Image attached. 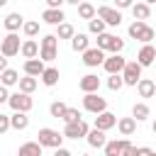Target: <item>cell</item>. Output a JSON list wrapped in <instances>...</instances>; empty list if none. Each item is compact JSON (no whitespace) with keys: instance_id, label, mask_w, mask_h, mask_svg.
<instances>
[{"instance_id":"cell-29","label":"cell","mask_w":156,"mask_h":156,"mask_svg":"<svg viewBox=\"0 0 156 156\" xmlns=\"http://www.w3.org/2000/svg\"><path fill=\"white\" fill-rule=\"evenodd\" d=\"M58 29H56V37L58 39H71L73 34H76V29H73V24L71 22H61V24H56Z\"/></svg>"},{"instance_id":"cell-20","label":"cell","mask_w":156,"mask_h":156,"mask_svg":"<svg viewBox=\"0 0 156 156\" xmlns=\"http://www.w3.org/2000/svg\"><path fill=\"white\" fill-rule=\"evenodd\" d=\"M88 46H90V39H88V34L78 32V34H73V37H71V49H73L76 54H78V51L83 54V51H85Z\"/></svg>"},{"instance_id":"cell-45","label":"cell","mask_w":156,"mask_h":156,"mask_svg":"<svg viewBox=\"0 0 156 156\" xmlns=\"http://www.w3.org/2000/svg\"><path fill=\"white\" fill-rule=\"evenodd\" d=\"M63 2H66V0H46V5H49V7H61Z\"/></svg>"},{"instance_id":"cell-4","label":"cell","mask_w":156,"mask_h":156,"mask_svg":"<svg viewBox=\"0 0 156 156\" xmlns=\"http://www.w3.org/2000/svg\"><path fill=\"white\" fill-rule=\"evenodd\" d=\"M83 110H85V112L98 115V112L107 110V100H105V98H100V95H98V90H95V93H85V98H83Z\"/></svg>"},{"instance_id":"cell-25","label":"cell","mask_w":156,"mask_h":156,"mask_svg":"<svg viewBox=\"0 0 156 156\" xmlns=\"http://www.w3.org/2000/svg\"><path fill=\"white\" fill-rule=\"evenodd\" d=\"M132 15H134V20H149V15H151L149 2H134L132 5Z\"/></svg>"},{"instance_id":"cell-27","label":"cell","mask_w":156,"mask_h":156,"mask_svg":"<svg viewBox=\"0 0 156 156\" xmlns=\"http://www.w3.org/2000/svg\"><path fill=\"white\" fill-rule=\"evenodd\" d=\"M17 85H20V90H24V93H29V95H32V93L37 90V76L24 73V78H20V83H17Z\"/></svg>"},{"instance_id":"cell-52","label":"cell","mask_w":156,"mask_h":156,"mask_svg":"<svg viewBox=\"0 0 156 156\" xmlns=\"http://www.w3.org/2000/svg\"><path fill=\"white\" fill-rule=\"evenodd\" d=\"M2 5H7V0H0V7H2Z\"/></svg>"},{"instance_id":"cell-40","label":"cell","mask_w":156,"mask_h":156,"mask_svg":"<svg viewBox=\"0 0 156 156\" xmlns=\"http://www.w3.org/2000/svg\"><path fill=\"white\" fill-rule=\"evenodd\" d=\"M63 122H73V119H80V112L76 110V107H68L66 112H63V117H61Z\"/></svg>"},{"instance_id":"cell-6","label":"cell","mask_w":156,"mask_h":156,"mask_svg":"<svg viewBox=\"0 0 156 156\" xmlns=\"http://www.w3.org/2000/svg\"><path fill=\"white\" fill-rule=\"evenodd\" d=\"M20 37H17V32H7V37L0 41V54H5L7 58L10 56H17L20 54Z\"/></svg>"},{"instance_id":"cell-7","label":"cell","mask_w":156,"mask_h":156,"mask_svg":"<svg viewBox=\"0 0 156 156\" xmlns=\"http://www.w3.org/2000/svg\"><path fill=\"white\" fill-rule=\"evenodd\" d=\"M98 17H102L110 27H119V24H122V12H119V7L100 5V7H98Z\"/></svg>"},{"instance_id":"cell-51","label":"cell","mask_w":156,"mask_h":156,"mask_svg":"<svg viewBox=\"0 0 156 156\" xmlns=\"http://www.w3.org/2000/svg\"><path fill=\"white\" fill-rule=\"evenodd\" d=\"M144 2H149V5H154V2H156V0H144Z\"/></svg>"},{"instance_id":"cell-39","label":"cell","mask_w":156,"mask_h":156,"mask_svg":"<svg viewBox=\"0 0 156 156\" xmlns=\"http://www.w3.org/2000/svg\"><path fill=\"white\" fill-rule=\"evenodd\" d=\"M39 46H58V37L56 34H44Z\"/></svg>"},{"instance_id":"cell-49","label":"cell","mask_w":156,"mask_h":156,"mask_svg":"<svg viewBox=\"0 0 156 156\" xmlns=\"http://www.w3.org/2000/svg\"><path fill=\"white\" fill-rule=\"evenodd\" d=\"M66 2H71V5H78V2H80V0H66Z\"/></svg>"},{"instance_id":"cell-12","label":"cell","mask_w":156,"mask_h":156,"mask_svg":"<svg viewBox=\"0 0 156 156\" xmlns=\"http://www.w3.org/2000/svg\"><path fill=\"white\" fill-rule=\"evenodd\" d=\"M22 68H24V73H29V76H37V78H39V76L44 73V68H46V66H44V58H41V56H39V58L34 56V58H27Z\"/></svg>"},{"instance_id":"cell-13","label":"cell","mask_w":156,"mask_h":156,"mask_svg":"<svg viewBox=\"0 0 156 156\" xmlns=\"http://www.w3.org/2000/svg\"><path fill=\"white\" fill-rule=\"evenodd\" d=\"M78 88H80L83 93H95V90L100 88V78H98L95 73H85V76L78 80Z\"/></svg>"},{"instance_id":"cell-1","label":"cell","mask_w":156,"mask_h":156,"mask_svg":"<svg viewBox=\"0 0 156 156\" xmlns=\"http://www.w3.org/2000/svg\"><path fill=\"white\" fill-rule=\"evenodd\" d=\"M88 132H90V127H88V122L83 117L73 119V122H66V127H63V136L66 139H83Z\"/></svg>"},{"instance_id":"cell-44","label":"cell","mask_w":156,"mask_h":156,"mask_svg":"<svg viewBox=\"0 0 156 156\" xmlns=\"http://www.w3.org/2000/svg\"><path fill=\"white\" fill-rule=\"evenodd\" d=\"M132 5H134V0H115V7H119V10L132 7Z\"/></svg>"},{"instance_id":"cell-37","label":"cell","mask_w":156,"mask_h":156,"mask_svg":"<svg viewBox=\"0 0 156 156\" xmlns=\"http://www.w3.org/2000/svg\"><path fill=\"white\" fill-rule=\"evenodd\" d=\"M122 49H124V39L112 37V41H110V49H107V51H112V54H122Z\"/></svg>"},{"instance_id":"cell-34","label":"cell","mask_w":156,"mask_h":156,"mask_svg":"<svg viewBox=\"0 0 156 156\" xmlns=\"http://www.w3.org/2000/svg\"><path fill=\"white\" fill-rule=\"evenodd\" d=\"M122 85H124L122 73H110V78H107V88H110V90H122Z\"/></svg>"},{"instance_id":"cell-9","label":"cell","mask_w":156,"mask_h":156,"mask_svg":"<svg viewBox=\"0 0 156 156\" xmlns=\"http://www.w3.org/2000/svg\"><path fill=\"white\" fill-rule=\"evenodd\" d=\"M124 63H127V58H124L122 54H112V56H105V61H102V68H105L107 73H122Z\"/></svg>"},{"instance_id":"cell-11","label":"cell","mask_w":156,"mask_h":156,"mask_svg":"<svg viewBox=\"0 0 156 156\" xmlns=\"http://www.w3.org/2000/svg\"><path fill=\"white\" fill-rule=\"evenodd\" d=\"M41 20H44L46 24H61V22L66 20V15H63L61 7H46V10L41 12Z\"/></svg>"},{"instance_id":"cell-35","label":"cell","mask_w":156,"mask_h":156,"mask_svg":"<svg viewBox=\"0 0 156 156\" xmlns=\"http://www.w3.org/2000/svg\"><path fill=\"white\" fill-rule=\"evenodd\" d=\"M22 32H24L27 37H37V34H39V22H24V24H22Z\"/></svg>"},{"instance_id":"cell-50","label":"cell","mask_w":156,"mask_h":156,"mask_svg":"<svg viewBox=\"0 0 156 156\" xmlns=\"http://www.w3.org/2000/svg\"><path fill=\"white\" fill-rule=\"evenodd\" d=\"M151 129H154V134H156V119H154V124H151Z\"/></svg>"},{"instance_id":"cell-31","label":"cell","mask_w":156,"mask_h":156,"mask_svg":"<svg viewBox=\"0 0 156 156\" xmlns=\"http://www.w3.org/2000/svg\"><path fill=\"white\" fill-rule=\"evenodd\" d=\"M144 29H146V22H144V20H134V22L129 24V29H127V32H129V37H132V39H139Z\"/></svg>"},{"instance_id":"cell-17","label":"cell","mask_w":156,"mask_h":156,"mask_svg":"<svg viewBox=\"0 0 156 156\" xmlns=\"http://www.w3.org/2000/svg\"><path fill=\"white\" fill-rule=\"evenodd\" d=\"M136 90H139L141 98H154V93H156V80H151V78H139Z\"/></svg>"},{"instance_id":"cell-26","label":"cell","mask_w":156,"mask_h":156,"mask_svg":"<svg viewBox=\"0 0 156 156\" xmlns=\"http://www.w3.org/2000/svg\"><path fill=\"white\" fill-rule=\"evenodd\" d=\"M149 115H151V110H149L146 102H134V107H132V117H134L136 122H144Z\"/></svg>"},{"instance_id":"cell-36","label":"cell","mask_w":156,"mask_h":156,"mask_svg":"<svg viewBox=\"0 0 156 156\" xmlns=\"http://www.w3.org/2000/svg\"><path fill=\"white\" fill-rule=\"evenodd\" d=\"M112 37H115V34H107V32H100V34H98V46L107 51V49H110V41H112Z\"/></svg>"},{"instance_id":"cell-30","label":"cell","mask_w":156,"mask_h":156,"mask_svg":"<svg viewBox=\"0 0 156 156\" xmlns=\"http://www.w3.org/2000/svg\"><path fill=\"white\" fill-rule=\"evenodd\" d=\"M105 27H107V22L102 20V17H93V20H88V29L93 32V34H100V32H105Z\"/></svg>"},{"instance_id":"cell-19","label":"cell","mask_w":156,"mask_h":156,"mask_svg":"<svg viewBox=\"0 0 156 156\" xmlns=\"http://www.w3.org/2000/svg\"><path fill=\"white\" fill-rule=\"evenodd\" d=\"M117 129H119L122 136H132L136 132V119L134 117H122V119H117Z\"/></svg>"},{"instance_id":"cell-42","label":"cell","mask_w":156,"mask_h":156,"mask_svg":"<svg viewBox=\"0 0 156 156\" xmlns=\"http://www.w3.org/2000/svg\"><path fill=\"white\" fill-rule=\"evenodd\" d=\"M7 129H12V124H10V115H2V112H0V134H5Z\"/></svg>"},{"instance_id":"cell-48","label":"cell","mask_w":156,"mask_h":156,"mask_svg":"<svg viewBox=\"0 0 156 156\" xmlns=\"http://www.w3.org/2000/svg\"><path fill=\"white\" fill-rule=\"evenodd\" d=\"M56 156H68V149H63V146H56Z\"/></svg>"},{"instance_id":"cell-33","label":"cell","mask_w":156,"mask_h":156,"mask_svg":"<svg viewBox=\"0 0 156 156\" xmlns=\"http://www.w3.org/2000/svg\"><path fill=\"white\" fill-rule=\"evenodd\" d=\"M39 56L44 61H54L58 56V46H39Z\"/></svg>"},{"instance_id":"cell-15","label":"cell","mask_w":156,"mask_h":156,"mask_svg":"<svg viewBox=\"0 0 156 156\" xmlns=\"http://www.w3.org/2000/svg\"><path fill=\"white\" fill-rule=\"evenodd\" d=\"M154 58H156V49H154V46H151V41H149V44H144V46L139 49L136 61H139L141 66H151V63H154Z\"/></svg>"},{"instance_id":"cell-18","label":"cell","mask_w":156,"mask_h":156,"mask_svg":"<svg viewBox=\"0 0 156 156\" xmlns=\"http://www.w3.org/2000/svg\"><path fill=\"white\" fill-rule=\"evenodd\" d=\"M10 124H12V129H17V132L27 129V127H29V117H27V112L15 110V115H10Z\"/></svg>"},{"instance_id":"cell-3","label":"cell","mask_w":156,"mask_h":156,"mask_svg":"<svg viewBox=\"0 0 156 156\" xmlns=\"http://www.w3.org/2000/svg\"><path fill=\"white\" fill-rule=\"evenodd\" d=\"M7 105H10L12 110H22V112H29V110L34 107V100L29 98V93L20 90V93H10V100H7Z\"/></svg>"},{"instance_id":"cell-24","label":"cell","mask_w":156,"mask_h":156,"mask_svg":"<svg viewBox=\"0 0 156 156\" xmlns=\"http://www.w3.org/2000/svg\"><path fill=\"white\" fill-rule=\"evenodd\" d=\"M41 149L44 146L39 141H27L20 146V156H41Z\"/></svg>"},{"instance_id":"cell-23","label":"cell","mask_w":156,"mask_h":156,"mask_svg":"<svg viewBox=\"0 0 156 156\" xmlns=\"http://www.w3.org/2000/svg\"><path fill=\"white\" fill-rule=\"evenodd\" d=\"M0 83L2 85H17L20 83V73L15 71V68H5V71H0Z\"/></svg>"},{"instance_id":"cell-43","label":"cell","mask_w":156,"mask_h":156,"mask_svg":"<svg viewBox=\"0 0 156 156\" xmlns=\"http://www.w3.org/2000/svg\"><path fill=\"white\" fill-rule=\"evenodd\" d=\"M7 100H10V93H7V85H2V83H0V105H2V102H7Z\"/></svg>"},{"instance_id":"cell-32","label":"cell","mask_w":156,"mask_h":156,"mask_svg":"<svg viewBox=\"0 0 156 156\" xmlns=\"http://www.w3.org/2000/svg\"><path fill=\"white\" fill-rule=\"evenodd\" d=\"M66 110H68V105H66V102H61V100H54V102L49 105V112H51V117H56V119H61Z\"/></svg>"},{"instance_id":"cell-5","label":"cell","mask_w":156,"mask_h":156,"mask_svg":"<svg viewBox=\"0 0 156 156\" xmlns=\"http://www.w3.org/2000/svg\"><path fill=\"white\" fill-rule=\"evenodd\" d=\"M141 63L139 61H127L124 68H122V78H124V85H136L139 78H141Z\"/></svg>"},{"instance_id":"cell-22","label":"cell","mask_w":156,"mask_h":156,"mask_svg":"<svg viewBox=\"0 0 156 156\" xmlns=\"http://www.w3.org/2000/svg\"><path fill=\"white\" fill-rule=\"evenodd\" d=\"M39 78H41V83H44L46 88H54L61 76H58V68H51V66H49V68H44V73H41Z\"/></svg>"},{"instance_id":"cell-2","label":"cell","mask_w":156,"mask_h":156,"mask_svg":"<svg viewBox=\"0 0 156 156\" xmlns=\"http://www.w3.org/2000/svg\"><path fill=\"white\" fill-rule=\"evenodd\" d=\"M37 136H39L37 141H39V144H41L44 149H46V146H49V149H56V146H61V141L66 139L63 134H58L56 129H49V127L39 129V134H37Z\"/></svg>"},{"instance_id":"cell-21","label":"cell","mask_w":156,"mask_h":156,"mask_svg":"<svg viewBox=\"0 0 156 156\" xmlns=\"http://www.w3.org/2000/svg\"><path fill=\"white\" fill-rule=\"evenodd\" d=\"M20 54L24 56V58H34V56H39V44L29 37L27 41H22V46H20Z\"/></svg>"},{"instance_id":"cell-46","label":"cell","mask_w":156,"mask_h":156,"mask_svg":"<svg viewBox=\"0 0 156 156\" xmlns=\"http://www.w3.org/2000/svg\"><path fill=\"white\" fill-rule=\"evenodd\" d=\"M5 68H7V56L0 54V71H5Z\"/></svg>"},{"instance_id":"cell-28","label":"cell","mask_w":156,"mask_h":156,"mask_svg":"<svg viewBox=\"0 0 156 156\" xmlns=\"http://www.w3.org/2000/svg\"><path fill=\"white\" fill-rule=\"evenodd\" d=\"M95 15H98L95 5H90V2H78V17H80V20H93Z\"/></svg>"},{"instance_id":"cell-47","label":"cell","mask_w":156,"mask_h":156,"mask_svg":"<svg viewBox=\"0 0 156 156\" xmlns=\"http://www.w3.org/2000/svg\"><path fill=\"white\" fill-rule=\"evenodd\" d=\"M136 154H154V149H149V146H139Z\"/></svg>"},{"instance_id":"cell-8","label":"cell","mask_w":156,"mask_h":156,"mask_svg":"<svg viewBox=\"0 0 156 156\" xmlns=\"http://www.w3.org/2000/svg\"><path fill=\"white\" fill-rule=\"evenodd\" d=\"M102 61H105V49H100V46H88V49L83 51V63H85L88 68L102 66Z\"/></svg>"},{"instance_id":"cell-10","label":"cell","mask_w":156,"mask_h":156,"mask_svg":"<svg viewBox=\"0 0 156 156\" xmlns=\"http://www.w3.org/2000/svg\"><path fill=\"white\" fill-rule=\"evenodd\" d=\"M95 127L98 129H112V127H117V115H112V112H107V110H102V112H98V117H95Z\"/></svg>"},{"instance_id":"cell-41","label":"cell","mask_w":156,"mask_h":156,"mask_svg":"<svg viewBox=\"0 0 156 156\" xmlns=\"http://www.w3.org/2000/svg\"><path fill=\"white\" fill-rule=\"evenodd\" d=\"M154 37H156V32H154V29H151V27L146 24V29L141 32V37H139V41H144V44H149V41L154 39Z\"/></svg>"},{"instance_id":"cell-14","label":"cell","mask_w":156,"mask_h":156,"mask_svg":"<svg viewBox=\"0 0 156 156\" xmlns=\"http://www.w3.org/2000/svg\"><path fill=\"white\" fill-rule=\"evenodd\" d=\"M85 139H88V144H90L93 149H102V146H105V141H107L105 129H98V127H93V129L85 134Z\"/></svg>"},{"instance_id":"cell-38","label":"cell","mask_w":156,"mask_h":156,"mask_svg":"<svg viewBox=\"0 0 156 156\" xmlns=\"http://www.w3.org/2000/svg\"><path fill=\"white\" fill-rule=\"evenodd\" d=\"M102 151H105L107 156H115V154H119V141H105Z\"/></svg>"},{"instance_id":"cell-16","label":"cell","mask_w":156,"mask_h":156,"mask_svg":"<svg viewBox=\"0 0 156 156\" xmlns=\"http://www.w3.org/2000/svg\"><path fill=\"white\" fill-rule=\"evenodd\" d=\"M2 24H5V29H7V32H17V29H22L24 17H22L20 12H10V15L2 20Z\"/></svg>"}]
</instances>
